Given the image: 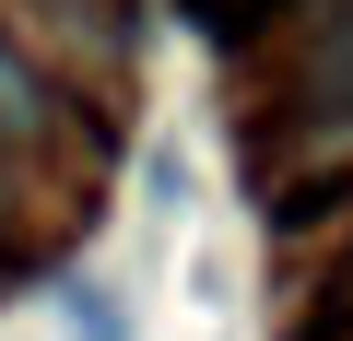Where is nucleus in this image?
<instances>
[{
    "mask_svg": "<svg viewBox=\"0 0 353 341\" xmlns=\"http://www.w3.org/2000/svg\"><path fill=\"white\" fill-rule=\"evenodd\" d=\"M201 12H212V24H224V36H248V24H259V12H271V0H201Z\"/></svg>",
    "mask_w": 353,
    "mask_h": 341,
    "instance_id": "4",
    "label": "nucleus"
},
{
    "mask_svg": "<svg viewBox=\"0 0 353 341\" xmlns=\"http://www.w3.org/2000/svg\"><path fill=\"white\" fill-rule=\"evenodd\" d=\"M36 118H48V83L12 59V36H0V130H36Z\"/></svg>",
    "mask_w": 353,
    "mask_h": 341,
    "instance_id": "1",
    "label": "nucleus"
},
{
    "mask_svg": "<svg viewBox=\"0 0 353 341\" xmlns=\"http://www.w3.org/2000/svg\"><path fill=\"white\" fill-rule=\"evenodd\" d=\"M0 224H12V177H0Z\"/></svg>",
    "mask_w": 353,
    "mask_h": 341,
    "instance_id": "6",
    "label": "nucleus"
},
{
    "mask_svg": "<svg viewBox=\"0 0 353 341\" xmlns=\"http://www.w3.org/2000/svg\"><path fill=\"white\" fill-rule=\"evenodd\" d=\"M71 329H83V341H130V329H118V294H94V282H71Z\"/></svg>",
    "mask_w": 353,
    "mask_h": 341,
    "instance_id": "3",
    "label": "nucleus"
},
{
    "mask_svg": "<svg viewBox=\"0 0 353 341\" xmlns=\"http://www.w3.org/2000/svg\"><path fill=\"white\" fill-rule=\"evenodd\" d=\"M330 318H353V259H341V271H330Z\"/></svg>",
    "mask_w": 353,
    "mask_h": 341,
    "instance_id": "5",
    "label": "nucleus"
},
{
    "mask_svg": "<svg viewBox=\"0 0 353 341\" xmlns=\"http://www.w3.org/2000/svg\"><path fill=\"white\" fill-rule=\"evenodd\" d=\"M341 200H353V165H330V177H294L271 212H283V224H318V212H341Z\"/></svg>",
    "mask_w": 353,
    "mask_h": 341,
    "instance_id": "2",
    "label": "nucleus"
}]
</instances>
